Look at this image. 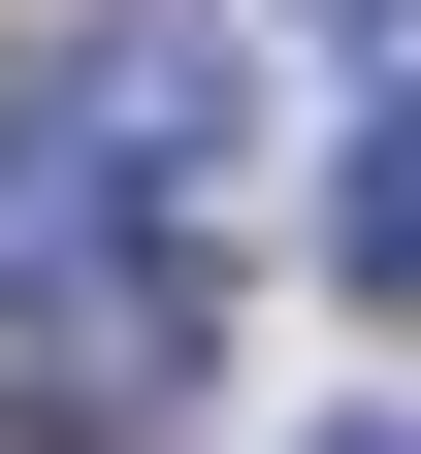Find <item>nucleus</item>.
Returning a JSON list of instances; mask_svg holds the SVG:
<instances>
[{
    "label": "nucleus",
    "instance_id": "1",
    "mask_svg": "<svg viewBox=\"0 0 421 454\" xmlns=\"http://www.w3.org/2000/svg\"><path fill=\"white\" fill-rule=\"evenodd\" d=\"M0 325H66L97 422H162L227 325V33L97 0L66 66H0Z\"/></svg>",
    "mask_w": 421,
    "mask_h": 454
},
{
    "label": "nucleus",
    "instance_id": "2",
    "mask_svg": "<svg viewBox=\"0 0 421 454\" xmlns=\"http://www.w3.org/2000/svg\"><path fill=\"white\" fill-rule=\"evenodd\" d=\"M324 260H356V325H421V66L356 98V162H324Z\"/></svg>",
    "mask_w": 421,
    "mask_h": 454
},
{
    "label": "nucleus",
    "instance_id": "3",
    "mask_svg": "<svg viewBox=\"0 0 421 454\" xmlns=\"http://www.w3.org/2000/svg\"><path fill=\"white\" fill-rule=\"evenodd\" d=\"M0 454H130V422H97V389H0Z\"/></svg>",
    "mask_w": 421,
    "mask_h": 454
},
{
    "label": "nucleus",
    "instance_id": "4",
    "mask_svg": "<svg viewBox=\"0 0 421 454\" xmlns=\"http://www.w3.org/2000/svg\"><path fill=\"white\" fill-rule=\"evenodd\" d=\"M324 454H421V422H324Z\"/></svg>",
    "mask_w": 421,
    "mask_h": 454
},
{
    "label": "nucleus",
    "instance_id": "5",
    "mask_svg": "<svg viewBox=\"0 0 421 454\" xmlns=\"http://www.w3.org/2000/svg\"><path fill=\"white\" fill-rule=\"evenodd\" d=\"M356 33H421V0H356Z\"/></svg>",
    "mask_w": 421,
    "mask_h": 454
}]
</instances>
